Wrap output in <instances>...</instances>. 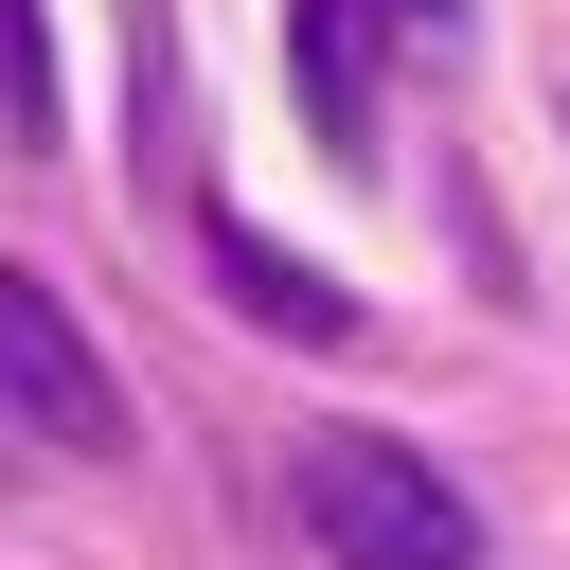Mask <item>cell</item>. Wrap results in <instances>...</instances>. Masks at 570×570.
Segmentation results:
<instances>
[{
  "instance_id": "obj_1",
  "label": "cell",
  "mask_w": 570,
  "mask_h": 570,
  "mask_svg": "<svg viewBox=\"0 0 570 570\" xmlns=\"http://www.w3.org/2000/svg\"><path fill=\"white\" fill-rule=\"evenodd\" d=\"M285 499H303L321 570H481V499H463L410 428H303Z\"/></svg>"
},
{
  "instance_id": "obj_5",
  "label": "cell",
  "mask_w": 570,
  "mask_h": 570,
  "mask_svg": "<svg viewBox=\"0 0 570 570\" xmlns=\"http://www.w3.org/2000/svg\"><path fill=\"white\" fill-rule=\"evenodd\" d=\"M0 142H53V36H36V0H0Z\"/></svg>"
},
{
  "instance_id": "obj_3",
  "label": "cell",
  "mask_w": 570,
  "mask_h": 570,
  "mask_svg": "<svg viewBox=\"0 0 570 570\" xmlns=\"http://www.w3.org/2000/svg\"><path fill=\"white\" fill-rule=\"evenodd\" d=\"M285 89L321 160H374V0H285Z\"/></svg>"
},
{
  "instance_id": "obj_6",
  "label": "cell",
  "mask_w": 570,
  "mask_h": 570,
  "mask_svg": "<svg viewBox=\"0 0 570 570\" xmlns=\"http://www.w3.org/2000/svg\"><path fill=\"white\" fill-rule=\"evenodd\" d=\"M374 36H392V53H428V71H445V53H463V36H481V0H374Z\"/></svg>"
},
{
  "instance_id": "obj_7",
  "label": "cell",
  "mask_w": 570,
  "mask_h": 570,
  "mask_svg": "<svg viewBox=\"0 0 570 570\" xmlns=\"http://www.w3.org/2000/svg\"><path fill=\"white\" fill-rule=\"evenodd\" d=\"M0 463H18V428H0Z\"/></svg>"
},
{
  "instance_id": "obj_4",
  "label": "cell",
  "mask_w": 570,
  "mask_h": 570,
  "mask_svg": "<svg viewBox=\"0 0 570 570\" xmlns=\"http://www.w3.org/2000/svg\"><path fill=\"white\" fill-rule=\"evenodd\" d=\"M214 285H232L267 338H303V356H338V338H356V285H338V267H303L285 232H249V214H214Z\"/></svg>"
},
{
  "instance_id": "obj_2",
  "label": "cell",
  "mask_w": 570,
  "mask_h": 570,
  "mask_svg": "<svg viewBox=\"0 0 570 570\" xmlns=\"http://www.w3.org/2000/svg\"><path fill=\"white\" fill-rule=\"evenodd\" d=\"M0 428H18V445H71V463L125 445V374L89 356V321H71L18 249H0Z\"/></svg>"
}]
</instances>
